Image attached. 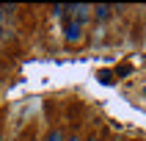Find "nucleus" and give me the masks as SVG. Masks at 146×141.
I'll use <instances>...</instances> for the list:
<instances>
[{"mask_svg":"<svg viewBox=\"0 0 146 141\" xmlns=\"http://www.w3.org/2000/svg\"><path fill=\"white\" fill-rule=\"evenodd\" d=\"M64 141H77V138H74V136H72V138H64Z\"/></svg>","mask_w":146,"mask_h":141,"instance_id":"obj_6","label":"nucleus"},{"mask_svg":"<svg viewBox=\"0 0 146 141\" xmlns=\"http://www.w3.org/2000/svg\"><path fill=\"white\" fill-rule=\"evenodd\" d=\"M94 11H97V19H108L110 11H113V6H97Z\"/></svg>","mask_w":146,"mask_h":141,"instance_id":"obj_3","label":"nucleus"},{"mask_svg":"<svg viewBox=\"0 0 146 141\" xmlns=\"http://www.w3.org/2000/svg\"><path fill=\"white\" fill-rule=\"evenodd\" d=\"M47 141H64V133H61V130H52L47 136Z\"/></svg>","mask_w":146,"mask_h":141,"instance_id":"obj_4","label":"nucleus"},{"mask_svg":"<svg viewBox=\"0 0 146 141\" xmlns=\"http://www.w3.org/2000/svg\"><path fill=\"white\" fill-rule=\"evenodd\" d=\"M80 39H83V25L69 19L66 22V41H80Z\"/></svg>","mask_w":146,"mask_h":141,"instance_id":"obj_1","label":"nucleus"},{"mask_svg":"<svg viewBox=\"0 0 146 141\" xmlns=\"http://www.w3.org/2000/svg\"><path fill=\"white\" fill-rule=\"evenodd\" d=\"M69 11H72V19H74V22H86V19H88V11H91V6H86V3H77V6H69Z\"/></svg>","mask_w":146,"mask_h":141,"instance_id":"obj_2","label":"nucleus"},{"mask_svg":"<svg viewBox=\"0 0 146 141\" xmlns=\"http://www.w3.org/2000/svg\"><path fill=\"white\" fill-rule=\"evenodd\" d=\"M88 141H97V138H88Z\"/></svg>","mask_w":146,"mask_h":141,"instance_id":"obj_7","label":"nucleus"},{"mask_svg":"<svg viewBox=\"0 0 146 141\" xmlns=\"http://www.w3.org/2000/svg\"><path fill=\"white\" fill-rule=\"evenodd\" d=\"M64 11H69V6H55V8H52V14H55V17H64Z\"/></svg>","mask_w":146,"mask_h":141,"instance_id":"obj_5","label":"nucleus"}]
</instances>
